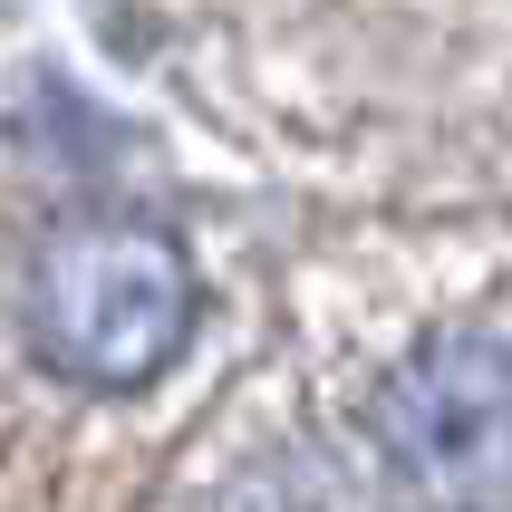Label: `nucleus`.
I'll return each mask as SVG.
<instances>
[{
	"mask_svg": "<svg viewBox=\"0 0 512 512\" xmlns=\"http://www.w3.org/2000/svg\"><path fill=\"white\" fill-rule=\"evenodd\" d=\"M194 319V271L145 223H68L29 261V348L68 387L136 397L174 368Z\"/></svg>",
	"mask_w": 512,
	"mask_h": 512,
	"instance_id": "obj_1",
	"label": "nucleus"
},
{
	"mask_svg": "<svg viewBox=\"0 0 512 512\" xmlns=\"http://www.w3.org/2000/svg\"><path fill=\"white\" fill-rule=\"evenodd\" d=\"M377 445L416 512L512 503V339L435 329L377 397Z\"/></svg>",
	"mask_w": 512,
	"mask_h": 512,
	"instance_id": "obj_2",
	"label": "nucleus"
}]
</instances>
